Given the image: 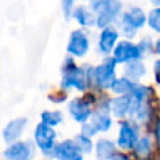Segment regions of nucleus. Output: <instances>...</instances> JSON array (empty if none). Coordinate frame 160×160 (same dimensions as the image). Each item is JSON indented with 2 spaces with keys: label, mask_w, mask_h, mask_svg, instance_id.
<instances>
[{
  "label": "nucleus",
  "mask_w": 160,
  "mask_h": 160,
  "mask_svg": "<svg viewBox=\"0 0 160 160\" xmlns=\"http://www.w3.org/2000/svg\"><path fill=\"white\" fill-rule=\"evenodd\" d=\"M121 9L122 4L120 1L98 0L90 2V10L95 14L96 26L100 29H105L116 22L121 15Z\"/></svg>",
  "instance_id": "f257e3e1"
},
{
  "label": "nucleus",
  "mask_w": 160,
  "mask_h": 160,
  "mask_svg": "<svg viewBox=\"0 0 160 160\" xmlns=\"http://www.w3.org/2000/svg\"><path fill=\"white\" fill-rule=\"evenodd\" d=\"M146 22V14L139 6H130L124 11L120 19L116 21L118 31L121 32L128 40L132 39L136 35L138 29L142 28Z\"/></svg>",
  "instance_id": "f03ea898"
},
{
  "label": "nucleus",
  "mask_w": 160,
  "mask_h": 160,
  "mask_svg": "<svg viewBox=\"0 0 160 160\" xmlns=\"http://www.w3.org/2000/svg\"><path fill=\"white\" fill-rule=\"evenodd\" d=\"M89 82V72L82 68H79L74 64L72 59H66L65 68L62 70L61 88L64 90L76 89L78 91H85Z\"/></svg>",
  "instance_id": "7ed1b4c3"
},
{
  "label": "nucleus",
  "mask_w": 160,
  "mask_h": 160,
  "mask_svg": "<svg viewBox=\"0 0 160 160\" xmlns=\"http://www.w3.org/2000/svg\"><path fill=\"white\" fill-rule=\"evenodd\" d=\"M115 66L116 62L111 58H105L99 65L91 69L89 72V80H91L96 88L106 90L110 89L115 81Z\"/></svg>",
  "instance_id": "20e7f679"
},
{
  "label": "nucleus",
  "mask_w": 160,
  "mask_h": 160,
  "mask_svg": "<svg viewBox=\"0 0 160 160\" xmlns=\"http://www.w3.org/2000/svg\"><path fill=\"white\" fill-rule=\"evenodd\" d=\"M34 141L44 155L52 156V151L56 146V131L54 128L40 122L35 128Z\"/></svg>",
  "instance_id": "39448f33"
},
{
  "label": "nucleus",
  "mask_w": 160,
  "mask_h": 160,
  "mask_svg": "<svg viewBox=\"0 0 160 160\" xmlns=\"http://www.w3.org/2000/svg\"><path fill=\"white\" fill-rule=\"evenodd\" d=\"M139 138H140L139 130L131 121H128V120L120 121L118 139H116V144L120 149H122V150L134 149Z\"/></svg>",
  "instance_id": "423d86ee"
},
{
  "label": "nucleus",
  "mask_w": 160,
  "mask_h": 160,
  "mask_svg": "<svg viewBox=\"0 0 160 160\" xmlns=\"http://www.w3.org/2000/svg\"><path fill=\"white\" fill-rule=\"evenodd\" d=\"M90 49V40L88 32L82 29L71 31L66 46V51L75 58H82L88 54Z\"/></svg>",
  "instance_id": "0eeeda50"
},
{
  "label": "nucleus",
  "mask_w": 160,
  "mask_h": 160,
  "mask_svg": "<svg viewBox=\"0 0 160 160\" xmlns=\"http://www.w3.org/2000/svg\"><path fill=\"white\" fill-rule=\"evenodd\" d=\"M140 58L141 52L139 46L130 40H120L112 51V59L116 64H128L130 61L139 60Z\"/></svg>",
  "instance_id": "6e6552de"
},
{
  "label": "nucleus",
  "mask_w": 160,
  "mask_h": 160,
  "mask_svg": "<svg viewBox=\"0 0 160 160\" xmlns=\"http://www.w3.org/2000/svg\"><path fill=\"white\" fill-rule=\"evenodd\" d=\"M35 151V146L30 140L20 141L10 144L4 151L5 160H29L32 158Z\"/></svg>",
  "instance_id": "1a4fd4ad"
},
{
  "label": "nucleus",
  "mask_w": 160,
  "mask_h": 160,
  "mask_svg": "<svg viewBox=\"0 0 160 160\" xmlns=\"http://www.w3.org/2000/svg\"><path fill=\"white\" fill-rule=\"evenodd\" d=\"M52 158L56 160H84V154L75 140L66 139L56 144L52 151Z\"/></svg>",
  "instance_id": "9d476101"
},
{
  "label": "nucleus",
  "mask_w": 160,
  "mask_h": 160,
  "mask_svg": "<svg viewBox=\"0 0 160 160\" xmlns=\"http://www.w3.org/2000/svg\"><path fill=\"white\" fill-rule=\"evenodd\" d=\"M119 31L115 26H108L101 30L99 39H98V50L99 52L104 55H109L111 51H114L116 44L119 42Z\"/></svg>",
  "instance_id": "9b49d317"
},
{
  "label": "nucleus",
  "mask_w": 160,
  "mask_h": 160,
  "mask_svg": "<svg viewBox=\"0 0 160 160\" xmlns=\"http://www.w3.org/2000/svg\"><path fill=\"white\" fill-rule=\"evenodd\" d=\"M68 110H69V114L71 115V118L76 122H80V124L88 122L92 115L90 104L82 99H72L68 104Z\"/></svg>",
  "instance_id": "f8f14e48"
},
{
  "label": "nucleus",
  "mask_w": 160,
  "mask_h": 160,
  "mask_svg": "<svg viewBox=\"0 0 160 160\" xmlns=\"http://www.w3.org/2000/svg\"><path fill=\"white\" fill-rule=\"evenodd\" d=\"M26 125H28L26 118H16V119L11 120L10 122H8V125L2 130V138H4L5 142H8V144L16 142L18 139L22 135Z\"/></svg>",
  "instance_id": "ddd939ff"
},
{
  "label": "nucleus",
  "mask_w": 160,
  "mask_h": 160,
  "mask_svg": "<svg viewBox=\"0 0 160 160\" xmlns=\"http://www.w3.org/2000/svg\"><path fill=\"white\" fill-rule=\"evenodd\" d=\"M131 106H132L131 95H121L110 100V111L115 118H119V119L129 116Z\"/></svg>",
  "instance_id": "4468645a"
},
{
  "label": "nucleus",
  "mask_w": 160,
  "mask_h": 160,
  "mask_svg": "<svg viewBox=\"0 0 160 160\" xmlns=\"http://www.w3.org/2000/svg\"><path fill=\"white\" fill-rule=\"evenodd\" d=\"M89 124L94 128V130L96 132H106L112 125V119L109 112L98 110V111L92 112Z\"/></svg>",
  "instance_id": "2eb2a0df"
},
{
  "label": "nucleus",
  "mask_w": 160,
  "mask_h": 160,
  "mask_svg": "<svg viewBox=\"0 0 160 160\" xmlns=\"http://www.w3.org/2000/svg\"><path fill=\"white\" fill-rule=\"evenodd\" d=\"M72 18L78 21V24H80L81 26H85V28H90V26L96 25L95 14H94L89 8H86L85 5L76 6V8L74 9Z\"/></svg>",
  "instance_id": "dca6fc26"
},
{
  "label": "nucleus",
  "mask_w": 160,
  "mask_h": 160,
  "mask_svg": "<svg viewBox=\"0 0 160 160\" xmlns=\"http://www.w3.org/2000/svg\"><path fill=\"white\" fill-rule=\"evenodd\" d=\"M145 74H146V66L140 59L125 64V68H124L125 78L138 82V80L141 79L142 76H145Z\"/></svg>",
  "instance_id": "f3484780"
},
{
  "label": "nucleus",
  "mask_w": 160,
  "mask_h": 160,
  "mask_svg": "<svg viewBox=\"0 0 160 160\" xmlns=\"http://www.w3.org/2000/svg\"><path fill=\"white\" fill-rule=\"evenodd\" d=\"M129 118L136 122H146L150 118V108L148 102L132 100V106H131Z\"/></svg>",
  "instance_id": "a211bd4d"
},
{
  "label": "nucleus",
  "mask_w": 160,
  "mask_h": 160,
  "mask_svg": "<svg viewBox=\"0 0 160 160\" xmlns=\"http://www.w3.org/2000/svg\"><path fill=\"white\" fill-rule=\"evenodd\" d=\"M95 154L98 160H110L115 155V144L109 139H99L95 144Z\"/></svg>",
  "instance_id": "6ab92c4d"
},
{
  "label": "nucleus",
  "mask_w": 160,
  "mask_h": 160,
  "mask_svg": "<svg viewBox=\"0 0 160 160\" xmlns=\"http://www.w3.org/2000/svg\"><path fill=\"white\" fill-rule=\"evenodd\" d=\"M139 82H135V81H132V80H130V79L124 76V78L115 79V81L112 82L110 89L112 90V92L118 94L119 96H121V95H130L135 90Z\"/></svg>",
  "instance_id": "aec40b11"
},
{
  "label": "nucleus",
  "mask_w": 160,
  "mask_h": 160,
  "mask_svg": "<svg viewBox=\"0 0 160 160\" xmlns=\"http://www.w3.org/2000/svg\"><path fill=\"white\" fill-rule=\"evenodd\" d=\"M40 118H41L42 124H45L48 126H51V128L61 124L62 120H64V115L60 110H45V111L41 112Z\"/></svg>",
  "instance_id": "412c9836"
},
{
  "label": "nucleus",
  "mask_w": 160,
  "mask_h": 160,
  "mask_svg": "<svg viewBox=\"0 0 160 160\" xmlns=\"http://www.w3.org/2000/svg\"><path fill=\"white\" fill-rule=\"evenodd\" d=\"M135 154L139 156V158H145L150 154L151 151V139L149 136H141L139 138L135 148Z\"/></svg>",
  "instance_id": "4be33fe9"
},
{
  "label": "nucleus",
  "mask_w": 160,
  "mask_h": 160,
  "mask_svg": "<svg viewBox=\"0 0 160 160\" xmlns=\"http://www.w3.org/2000/svg\"><path fill=\"white\" fill-rule=\"evenodd\" d=\"M146 22L151 30L160 34V6L152 8L146 15Z\"/></svg>",
  "instance_id": "5701e85b"
},
{
  "label": "nucleus",
  "mask_w": 160,
  "mask_h": 160,
  "mask_svg": "<svg viewBox=\"0 0 160 160\" xmlns=\"http://www.w3.org/2000/svg\"><path fill=\"white\" fill-rule=\"evenodd\" d=\"M74 140H75V142L78 144V146L80 148V150L82 151L84 155L92 151L94 144H92V141H91L90 138H86V136H84L82 134H79V135H76V138H75Z\"/></svg>",
  "instance_id": "b1692460"
},
{
  "label": "nucleus",
  "mask_w": 160,
  "mask_h": 160,
  "mask_svg": "<svg viewBox=\"0 0 160 160\" xmlns=\"http://www.w3.org/2000/svg\"><path fill=\"white\" fill-rule=\"evenodd\" d=\"M61 6H62V14H64V16H65V19L66 20H69L71 16H72V12H74V1H71V0H68V1H64L62 4H61Z\"/></svg>",
  "instance_id": "393cba45"
},
{
  "label": "nucleus",
  "mask_w": 160,
  "mask_h": 160,
  "mask_svg": "<svg viewBox=\"0 0 160 160\" xmlns=\"http://www.w3.org/2000/svg\"><path fill=\"white\" fill-rule=\"evenodd\" d=\"M150 40H151V39H149V38H144V39L140 40V42L138 44L141 55H142V54H148V52L151 51V49H152V44H151Z\"/></svg>",
  "instance_id": "a878e982"
},
{
  "label": "nucleus",
  "mask_w": 160,
  "mask_h": 160,
  "mask_svg": "<svg viewBox=\"0 0 160 160\" xmlns=\"http://www.w3.org/2000/svg\"><path fill=\"white\" fill-rule=\"evenodd\" d=\"M81 134L84 135V136H86V138H92L94 135H96L98 132L94 130V128L89 124V121L88 122H85V124H82V128H81Z\"/></svg>",
  "instance_id": "bb28decb"
},
{
  "label": "nucleus",
  "mask_w": 160,
  "mask_h": 160,
  "mask_svg": "<svg viewBox=\"0 0 160 160\" xmlns=\"http://www.w3.org/2000/svg\"><path fill=\"white\" fill-rule=\"evenodd\" d=\"M154 71H155V79L160 84V60H156L154 64Z\"/></svg>",
  "instance_id": "cd10ccee"
},
{
  "label": "nucleus",
  "mask_w": 160,
  "mask_h": 160,
  "mask_svg": "<svg viewBox=\"0 0 160 160\" xmlns=\"http://www.w3.org/2000/svg\"><path fill=\"white\" fill-rule=\"evenodd\" d=\"M110 160H130V159H129V156L125 155V154H115Z\"/></svg>",
  "instance_id": "c85d7f7f"
},
{
  "label": "nucleus",
  "mask_w": 160,
  "mask_h": 160,
  "mask_svg": "<svg viewBox=\"0 0 160 160\" xmlns=\"http://www.w3.org/2000/svg\"><path fill=\"white\" fill-rule=\"evenodd\" d=\"M154 48H155V51L160 55V38H159V39L156 40V42L154 44Z\"/></svg>",
  "instance_id": "c756f323"
},
{
  "label": "nucleus",
  "mask_w": 160,
  "mask_h": 160,
  "mask_svg": "<svg viewBox=\"0 0 160 160\" xmlns=\"http://www.w3.org/2000/svg\"><path fill=\"white\" fill-rule=\"evenodd\" d=\"M156 136H158V141L160 144V124L158 125V129H156Z\"/></svg>",
  "instance_id": "7c9ffc66"
}]
</instances>
